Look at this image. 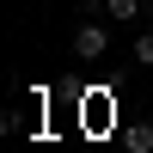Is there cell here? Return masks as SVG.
I'll use <instances>...</instances> for the list:
<instances>
[{
	"label": "cell",
	"instance_id": "6da1fadb",
	"mask_svg": "<svg viewBox=\"0 0 153 153\" xmlns=\"http://www.w3.org/2000/svg\"><path fill=\"white\" fill-rule=\"evenodd\" d=\"M104 49H110V31L98 19H86L80 31H74V55H80V61H104Z\"/></svg>",
	"mask_w": 153,
	"mask_h": 153
},
{
	"label": "cell",
	"instance_id": "7a4b0ae2",
	"mask_svg": "<svg viewBox=\"0 0 153 153\" xmlns=\"http://www.w3.org/2000/svg\"><path fill=\"white\" fill-rule=\"evenodd\" d=\"M135 68H153V31H135Z\"/></svg>",
	"mask_w": 153,
	"mask_h": 153
},
{
	"label": "cell",
	"instance_id": "3957f363",
	"mask_svg": "<svg viewBox=\"0 0 153 153\" xmlns=\"http://www.w3.org/2000/svg\"><path fill=\"white\" fill-rule=\"evenodd\" d=\"M141 6H147V0H104V12H110V19H135Z\"/></svg>",
	"mask_w": 153,
	"mask_h": 153
}]
</instances>
